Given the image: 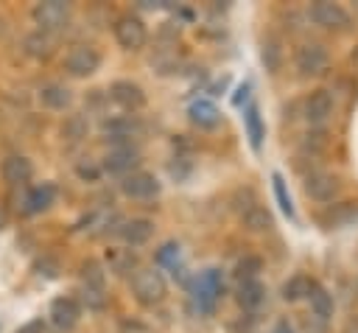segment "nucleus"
<instances>
[{
	"label": "nucleus",
	"mask_w": 358,
	"mask_h": 333,
	"mask_svg": "<svg viewBox=\"0 0 358 333\" xmlns=\"http://www.w3.org/2000/svg\"><path fill=\"white\" fill-rule=\"evenodd\" d=\"M131 294L140 305L145 308H154L165 299L168 294V285H165V277L157 271V269H134L131 274Z\"/></svg>",
	"instance_id": "1"
},
{
	"label": "nucleus",
	"mask_w": 358,
	"mask_h": 333,
	"mask_svg": "<svg viewBox=\"0 0 358 333\" xmlns=\"http://www.w3.org/2000/svg\"><path fill=\"white\" fill-rule=\"evenodd\" d=\"M294 67H296V73H299L302 78L322 76V73H327V67H330V53H327V48L319 45V42H305V45H299L296 53H294Z\"/></svg>",
	"instance_id": "2"
},
{
	"label": "nucleus",
	"mask_w": 358,
	"mask_h": 333,
	"mask_svg": "<svg viewBox=\"0 0 358 333\" xmlns=\"http://www.w3.org/2000/svg\"><path fill=\"white\" fill-rule=\"evenodd\" d=\"M308 17L319 25V28H327V31H347L352 25V17L344 6L338 3H330V0H316L310 3L308 8Z\"/></svg>",
	"instance_id": "3"
},
{
	"label": "nucleus",
	"mask_w": 358,
	"mask_h": 333,
	"mask_svg": "<svg viewBox=\"0 0 358 333\" xmlns=\"http://www.w3.org/2000/svg\"><path fill=\"white\" fill-rule=\"evenodd\" d=\"M115 39L123 50H140L148 39V31H145V22L137 17V14H120L115 20Z\"/></svg>",
	"instance_id": "4"
},
{
	"label": "nucleus",
	"mask_w": 358,
	"mask_h": 333,
	"mask_svg": "<svg viewBox=\"0 0 358 333\" xmlns=\"http://www.w3.org/2000/svg\"><path fill=\"white\" fill-rule=\"evenodd\" d=\"M98 67H101V53L92 45H73L64 56V70L76 78L92 76Z\"/></svg>",
	"instance_id": "5"
},
{
	"label": "nucleus",
	"mask_w": 358,
	"mask_h": 333,
	"mask_svg": "<svg viewBox=\"0 0 358 333\" xmlns=\"http://www.w3.org/2000/svg\"><path fill=\"white\" fill-rule=\"evenodd\" d=\"M31 17H34V22L39 25V31L50 34V31H59V28L67 22L70 6L62 3V0H45V3H36V6H34Z\"/></svg>",
	"instance_id": "6"
},
{
	"label": "nucleus",
	"mask_w": 358,
	"mask_h": 333,
	"mask_svg": "<svg viewBox=\"0 0 358 333\" xmlns=\"http://www.w3.org/2000/svg\"><path fill=\"white\" fill-rule=\"evenodd\" d=\"M305 193L313 201H333L341 193V179L330 171H310L305 173Z\"/></svg>",
	"instance_id": "7"
},
{
	"label": "nucleus",
	"mask_w": 358,
	"mask_h": 333,
	"mask_svg": "<svg viewBox=\"0 0 358 333\" xmlns=\"http://www.w3.org/2000/svg\"><path fill=\"white\" fill-rule=\"evenodd\" d=\"M120 193L129 196V199H154L159 193V179L148 171H134L129 176L120 179Z\"/></svg>",
	"instance_id": "8"
},
{
	"label": "nucleus",
	"mask_w": 358,
	"mask_h": 333,
	"mask_svg": "<svg viewBox=\"0 0 358 333\" xmlns=\"http://www.w3.org/2000/svg\"><path fill=\"white\" fill-rule=\"evenodd\" d=\"M224 294V277L218 269H204L196 280V299H199V308L201 311H213L215 308V299Z\"/></svg>",
	"instance_id": "9"
},
{
	"label": "nucleus",
	"mask_w": 358,
	"mask_h": 333,
	"mask_svg": "<svg viewBox=\"0 0 358 333\" xmlns=\"http://www.w3.org/2000/svg\"><path fill=\"white\" fill-rule=\"evenodd\" d=\"M109 98H112L120 109H126V112H137V109L145 106V92H143V87L134 84V81H129V78H117V81H112V87H109Z\"/></svg>",
	"instance_id": "10"
},
{
	"label": "nucleus",
	"mask_w": 358,
	"mask_h": 333,
	"mask_svg": "<svg viewBox=\"0 0 358 333\" xmlns=\"http://www.w3.org/2000/svg\"><path fill=\"white\" fill-rule=\"evenodd\" d=\"M140 168V151L131 148V146H117L106 154L103 160V171L109 173H117V176H129Z\"/></svg>",
	"instance_id": "11"
},
{
	"label": "nucleus",
	"mask_w": 358,
	"mask_h": 333,
	"mask_svg": "<svg viewBox=\"0 0 358 333\" xmlns=\"http://www.w3.org/2000/svg\"><path fill=\"white\" fill-rule=\"evenodd\" d=\"M302 115L310 126H322L333 115V95L327 90H313L302 104Z\"/></svg>",
	"instance_id": "12"
},
{
	"label": "nucleus",
	"mask_w": 358,
	"mask_h": 333,
	"mask_svg": "<svg viewBox=\"0 0 358 333\" xmlns=\"http://www.w3.org/2000/svg\"><path fill=\"white\" fill-rule=\"evenodd\" d=\"M48 316H50V322H53L56 330H73L76 322H78V316H81V308H78V302L73 297H56L50 302Z\"/></svg>",
	"instance_id": "13"
},
{
	"label": "nucleus",
	"mask_w": 358,
	"mask_h": 333,
	"mask_svg": "<svg viewBox=\"0 0 358 333\" xmlns=\"http://www.w3.org/2000/svg\"><path fill=\"white\" fill-rule=\"evenodd\" d=\"M0 173H3V179H6L8 185H22V182L31 179L34 165H31V160L22 157V154H8V157L0 162Z\"/></svg>",
	"instance_id": "14"
},
{
	"label": "nucleus",
	"mask_w": 358,
	"mask_h": 333,
	"mask_svg": "<svg viewBox=\"0 0 358 333\" xmlns=\"http://www.w3.org/2000/svg\"><path fill=\"white\" fill-rule=\"evenodd\" d=\"M151 235H154V221L151 218H131L120 227V238L129 246H143L145 241H151Z\"/></svg>",
	"instance_id": "15"
},
{
	"label": "nucleus",
	"mask_w": 358,
	"mask_h": 333,
	"mask_svg": "<svg viewBox=\"0 0 358 333\" xmlns=\"http://www.w3.org/2000/svg\"><path fill=\"white\" fill-rule=\"evenodd\" d=\"M187 115H190V120H193L199 129H215V126H218V120H221V112H218V109H215V104H213V101H207V98L193 101V104H190V109H187Z\"/></svg>",
	"instance_id": "16"
},
{
	"label": "nucleus",
	"mask_w": 358,
	"mask_h": 333,
	"mask_svg": "<svg viewBox=\"0 0 358 333\" xmlns=\"http://www.w3.org/2000/svg\"><path fill=\"white\" fill-rule=\"evenodd\" d=\"M263 299H266V288H263L260 280H246V283L238 285V302H241L243 311H255V308H260Z\"/></svg>",
	"instance_id": "17"
},
{
	"label": "nucleus",
	"mask_w": 358,
	"mask_h": 333,
	"mask_svg": "<svg viewBox=\"0 0 358 333\" xmlns=\"http://www.w3.org/2000/svg\"><path fill=\"white\" fill-rule=\"evenodd\" d=\"M22 48H25V53L34 56V59H48V56L53 53V36L45 34V31H34V34H28V36L22 39Z\"/></svg>",
	"instance_id": "18"
},
{
	"label": "nucleus",
	"mask_w": 358,
	"mask_h": 333,
	"mask_svg": "<svg viewBox=\"0 0 358 333\" xmlns=\"http://www.w3.org/2000/svg\"><path fill=\"white\" fill-rule=\"evenodd\" d=\"M53 199H56V187L53 185H39V187H34L28 196H25V213H42V210H48L50 204H53Z\"/></svg>",
	"instance_id": "19"
},
{
	"label": "nucleus",
	"mask_w": 358,
	"mask_h": 333,
	"mask_svg": "<svg viewBox=\"0 0 358 333\" xmlns=\"http://www.w3.org/2000/svg\"><path fill=\"white\" fill-rule=\"evenodd\" d=\"M39 101H42L48 109H64V106H70L73 95H70V90H67L64 84H45V87L39 90Z\"/></svg>",
	"instance_id": "20"
},
{
	"label": "nucleus",
	"mask_w": 358,
	"mask_h": 333,
	"mask_svg": "<svg viewBox=\"0 0 358 333\" xmlns=\"http://www.w3.org/2000/svg\"><path fill=\"white\" fill-rule=\"evenodd\" d=\"M243 126H246L249 146H252L255 151H260V146H263V120H260V109H257L255 104L246 106V112H243Z\"/></svg>",
	"instance_id": "21"
},
{
	"label": "nucleus",
	"mask_w": 358,
	"mask_h": 333,
	"mask_svg": "<svg viewBox=\"0 0 358 333\" xmlns=\"http://www.w3.org/2000/svg\"><path fill=\"white\" fill-rule=\"evenodd\" d=\"M308 299H310V311H313V316H316L319 322H327V319L333 316V297H330L319 283H313Z\"/></svg>",
	"instance_id": "22"
},
{
	"label": "nucleus",
	"mask_w": 358,
	"mask_h": 333,
	"mask_svg": "<svg viewBox=\"0 0 358 333\" xmlns=\"http://www.w3.org/2000/svg\"><path fill=\"white\" fill-rule=\"evenodd\" d=\"M310 288H313V280H310V277L294 274V277H288V280L282 283V299H285V302H296V299L308 297Z\"/></svg>",
	"instance_id": "23"
},
{
	"label": "nucleus",
	"mask_w": 358,
	"mask_h": 333,
	"mask_svg": "<svg viewBox=\"0 0 358 333\" xmlns=\"http://www.w3.org/2000/svg\"><path fill=\"white\" fill-rule=\"evenodd\" d=\"M241 218H243V227H246V229H252V232H266V229H271V227H274V221H271L268 210H266V207H260V204H255L252 210H246Z\"/></svg>",
	"instance_id": "24"
},
{
	"label": "nucleus",
	"mask_w": 358,
	"mask_h": 333,
	"mask_svg": "<svg viewBox=\"0 0 358 333\" xmlns=\"http://www.w3.org/2000/svg\"><path fill=\"white\" fill-rule=\"evenodd\" d=\"M260 59H263V64H266V70L268 73H280V67H282V48H280V42L277 39H263V48H260Z\"/></svg>",
	"instance_id": "25"
},
{
	"label": "nucleus",
	"mask_w": 358,
	"mask_h": 333,
	"mask_svg": "<svg viewBox=\"0 0 358 333\" xmlns=\"http://www.w3.org/2000/svg\"><path fill=\"white\" fill-rule=\"evenodd\" d=\"M87 132H90V123H87V118L78 115V112H76V115H67L64 123H62V137H67V140H84Z\"/></svg>",
	"instance_id": "26"
},
{
	"label": "nucleus",
	"mask_w": 358,
	"mask_h": 333,
	"mask_svg": "<svg viewBox=\"0 0 358 333\" xmlns=\"http://www.w3.org/2000/svg\"><path fill=\"white\" fill-rule=\"evenodd\" d=\"M260 271H263V260L255 257V255H246V257H241V260L235 263V277H238L241 283H246V280H257Z\"/></svg>",
	"instance_id": "27"
},
{
	"label": "nucleus",
	"mask_w": 358,
	"mask_h": 333,
	"mask_svg": "<svg viewBox=\"0 0 358 333\" xmlns=\"http://www.w3.org/2000/svg\"><path fill=\"white\" fill-rule=\"evenodd\" d=\"M81 283H84V288H103V269L98 260L81 263Z\"/></svg>",
	"instance_id": "28"
},
{
	"label": "nucleus",
	"mask_w": 358,
	"mask_h": 333,
	"mask_svg": "<svg viewBox=\"0 0 358 333\" xmlns=\"http://www.w3.org/2000/svg\"><path fill=\"white\" fill-rule=\"evenodd\" d=\"M271 185H274V196H277L280 210H282L288 218H294V201H291V196H288V187H285L282 173H274V176H271Z\"/></svg>",
	"instance_id": "29"
},
{
	"label": "nucleus",
	"mask_w": 358,
	"mask_h": 333,
	"mask_svg": "<svg viewBox=\"0 0 358 333\" xmlns=\"http://www.w3.org/2000/svg\"><path fill=\"white\" fill-rule=\"evenodd\" d=\"M358 215V204H352V201H347V204H333L330 207V227H338V224H344V221H350V218H355Z\"/></svg>",
	"instance_id": "30"
},
{
	"label": "nucleus",
	"mask_w": 358,
	"mask_h": 333,
	"mask_svg": "<svg viewBox=\"0 0 358 333\" xmlns=\"http://www.w3.org/2000/svg\"><path fill=\"white\" fill-rule=\"evenodd\" d=\"M101 165L95 162V160H90V157H84L78 165H76V173L84 179V182H98V176H101Z\"/></svg>",
	"instance_id": "31"
},
{
	"label": "nucleus",
	"mask_w": 358,
	"mask_h": 333,
	"mask_svg": "<svg viewBox=\"0 0 358 333\" xmlns=\"http://www.w3.org/2000/svg\"><path fill=\"white\" fill-rule=\"evenodd\" d=\"M176 257H179V246L173 241L171 243H162L159 252H157V263L159 266H171V263H176Z\"/></svg>",
	"instance_id": "32"
},
{
	"label": "nucleus",
	"mask_w": 358,
	"mask_h": 333,
	"mask_svg": "<svg viewBox=\"0 0 358 333\" xmlns=\"http://www.w3.org/2000/svg\"><path fill=\"white\" fill-rule=\"evenodd\" d=\"M84 302H87V308H103L106 305V294H103V288H84Z\"/></svg>",
	"instance_id": "33"
},
{
	"label": "nucleus",
	"mask_w": 358,
	"mask_h": 333,
	"mask_svg": "<svg viewBox=\"0 0 358 333\" xmlns=\"http://www.w3.org/2000/svg\"><path fill=\"white\" fill-rule=\"evenodd\" d=\"M36 269H39V274H45V277H56L59 263H56V260H50V257H45V260H39V263H36Z\"/></svg>",
	"instance_id": "34"
},
{
	"label": "nucleus",
	"mask_w": 358,
	"mask_h": 333,
	"mask_svg": "<svg viewBox=\"0 0 358 333\" xmlns=\"http://www.w3.org/2000/svg\"><path fill=\"white\" fill-rule=\"evenodd\" d=\"M14 333H45V322H42V319H31V322H25L22 327H17Z\"/></svg>",
	"instance_id": "35"
},
{
	"label": "nucleus",
	"mask_w": 358,
	"mask_h": 333,
	"mask_svg": "<svg viewBox=\"0 0 358 333\" xmlns=\"http://www.w3.org/2000/svg\"><path fill=\"white\" fill-rule=\"evenodd\" d=\"M274 333H296V330H294V325H291L288 319H280V322L274 325Z\"/></svg>",
	"instance_id": "36"
},
{
	"label": "nucleus",
	"mask_w": 358,
	"mask_h": 333,
	"mask_svg": "<svg viewBox=\"0 0 358 333\" xmlns=\"http://www.w3.org/2000/svg\"><path fill=\"white\" fill-rule=\"evenodd\" d=\"M344 333H358V316H352V319L344 325Z\"/></svg>",
	"instance_id": "37"
},
{
	"label": "nucleus",
	"mask_w": 358,
	"mask_h": 333,
	"mask_svg": "<svg viewBox=\"0 0 358 333\" xmlns=\"http://www.w3.org/2000/svg\"><path fill=\"white\" fill-rule=\"evenodd\" d=\"M6 224H8V213H6V204L0 201V229H3Z\"/></svg>",
	"instance_id": "38"
},
{
	"label": "nucleus",
	"mask_w": 358,
	"mask_h": 333,
	"mask_svg": "<svg viewBox=\"0 0 358 333\" xmlns=\"http://www.w3.org/2000/svg\"><path fill=\"white\" fill-rule=\"evenodd\" d=\"M350 67H352V70H358V48L350 53Z\"/></svg>",
	"instance_id": "39"
}]
</instances>
